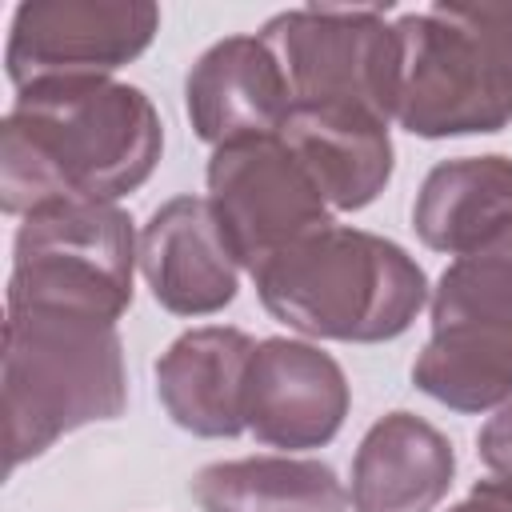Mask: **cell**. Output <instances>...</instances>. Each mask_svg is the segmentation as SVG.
<instances>
[{
  "mask_svg": "<svg viewBox=\"0 0 512 512\" xmlns=\"http://www.w3.org/2000/svg\"><path fill=\"white\" fill-rule=\"evenodd\" d=\"M160 152V112L136 84H28L0 124V208L24 220L52 204H116L152 176Z\"/></svg>",
  "mask_w": 512,
  "mask_h": 512,
  "instance_id": "6da1fadb",
  "label": "cell"
},
{
  "mask_svg": "<svg viewBox=\"0 0 512 512\" xmlns=\"http://www.w3.org/2000/svg\"><path fill=\"white\" fill-rule=\"evenodd\" d=\"M252 280L260 304L312 340H396L428 304V276L396 240L340 224L276 252Z\"/></svg>",
  "mask_w": 512,
  "mask_h": 512,
  "instance_id": "7a4b0ae2",
  "label": "cell"
},
{
  "mask_svg": "<svg viewBox=\"0 0 512 512\" xmlns=\"http://www.w3.org/2000/svg\"><path fill=\"white\" fill-rule=\"evenodd\" d=\"M128 404L124 344L116 324L48 312L8 308L4 320V420L8 468L36 460L60 436L116 420Z\"/></svg>",
  "mask_w": 512,
  "mask_h": 512,
  "instance_id": "3957f363",
  "label": "cell"
},
{
  "mask_svg": "<svg viewBox=\"0 0 512 512\" xmlns=\"http://www.w3.org/2000/svg\"><path fill=\"white\" fill-rule=\"evenodd\" d=\"M396 124L424 140L512 124V4H428L396 20Z\"/></svg>",
  "mask_w": 512,
  "mask_h": 512,
  "instance_id": "277c9868",
  "label": "cell"
},
{
  "mask_svg": "<svg viewBox=\"0 0 512 512\" xmlns=\"http://www.w3.org/2000/svg\"><path fill=\"white\" fill-rule=\"evenodd\" d=\"M140 240L120 204H52L16 228L8 308L76 312L116 324L132 304Z\"/></svg>",
  "mask_w": 512,
  "mask_h": 512,
  "instance_id": "5b68a950",
  "label": "cell"
},
{
  "mask_svg": "<svg viewBox=\"0 0 512 512\" xmlns=\"http://www.w3.org/2000/svg\"><path fill=\"white\" fill-rule=\"evenodd\" d=\"M260 40L272 48L292 104L364 108L396 120L400 36L380 8H288L260 28Z\"/></svg>",
  "mask_w": 512,
  "mask_h": 512,
  "instance_id": "8992f818",
  "label": "cell"
},
{
  "mask_svg": "<svg viewBox=\"0 0 512 512\" xmlns=\"http://www.w3.org/2000/svg\"><path fill=\"white\" fill-rule=\"evenodd\" d=\"M208 204L248 272L312 232L332 228V208L280 136L212 148Z\"/></svg>",
  "mask_w": 512,
  "mask_h": 512,
  "instance_id": "52a82bcc",
  "label": "cell"
},
{
  "mask_svg": "<svg viewBox=\"0 0 512 512\" xmlns=\"http://www.w3.org/2000/svg\"><path fill=\"white\" fill-rule=\"evenodd\" d=\"M160 32L152 0H28L12 12L4 72L12 88L112 76Z\"/></svg>",
  "mask_w": 512,
  "mask_h": 512,
  "instance_id": "ba28073f",
  "label": "cell"
},
{
  "mask_svg": "<svg viewBox=\"0 0 512 512\" xmlns=\"http://www.w3.org/2000/svg\"><path fill=\"white\" fill-rule=\"evenodd\" d=\"M348 404V376L320 344L292 336H268L256 344L244 420L260 444L284 452L324 448L344 428Z\"/></svg>",
  "mask_w": 512,
  "mask_h": 512,
  "instance_id": "9c48e42d",
  "label": "cell"
},
{
  "mask_svg": "<svg viewBox=\"0 0 512 512\" xmlns=\"http://www.w3.org/2000/svg\"><path fill=\"white\" fill-rule=\"evenodd\" d=\"M140 272L172 316H212L236 300L240 264L208 196L164 200L140 232Z\"/></svg>",
  "mask_w": 512,
  "mask_h": 512,
  "instance_id": "30bf717a",
  "label": "cell"
},
{
  "mask_svg": "<svg viewBox=\"0 0 512 512\" xmlns=\"http://www.w3.org/2000/svg\"><path fill=\"white\" fill-rule=\"evenodd\" d=\"M184 108L204 144L228 148L280 136L292 112V92L260 36H228L192 64L184 80Z\"/></svg>",
  "mask_w": 512,
  "mask_h": 512,
  "instance_id": "8fae6325",
  "label": "cell"
},
{
  "mask_svg": "<svg viewBox=\"0 0 512 512\" xmlns=\"http://www.w3.org/2000/svg\"><path fill=\"white\" fill-rule=\"evenodd\" d=\"M256 340L240 328L208 324L176 336L156 360V396L172 424L204 440H232L248 428V368Z\"/></svg>",
  "mask_w": 512,
  "mask_h": 512,
  "instance_id": "7c38bea8",
  "label": "cell"
},
{
  "mask_svg": "<svg viewBox=\"0 0 512 512\" xmlns=\"http://www.w3.org/2000/svg\"><path fill=\"white\" fill-rule=\"evenodd\" d=\"M280 140L304 164L332 212H356L372 204L392 180L388 120L364 108L292 104Z\"/></svg>",
  "mask_w": 512,
  "mask_h": 512,
  "instance_id": "4fadbf2b",
  "label": "cell"
},
{
  "mask_svg": "<svg viewBox=\"0 0 512 512\" xmlns=\"http://www.w3.org/2000/svg\"><path fill=\"white\" fill-rule=\"evenodd\" d=\"M456 476L448 436L416 412L380 416L352 460L356 512H432Z\"/></svg>",
  "mask_w": 512,
  "mask_h": 512,
  "instance_id": "5bb4252c",
  "label": "cell"
},
{
  "mask_svg": "<svg viewBox=\"0 0 512 512\" xmlns=\"http://www.w3.org/2000/svg\"><path fill=\"white\" fill-rule=\"evenodd\" d=\"M512 216V160L500 152L440 160L412 204V228L432 252L464 256Z\"/></svg>",
  "mask_w": 512,
  "mask_h": 512,
  "instance_id": "9a60e30c",
  "label": "cell"
},
{
  "mask_svg": "<svg viewBox=\"0 0 512 512\" xmlns=\"http://www.w3.org/2000/svg\"><path fill=\"white\" fill-rule=\"evenodd\" d=\"M204 512H344L348 492L324 460L248 456L220 460L192 476Z\"/></svg>",
  "mask_w": 512,
  "mask_h": 512,
  "instance_id": "2e32d148",
  "label": "cell"
},
{
  "mask_svg": "<svg viewBox=\"0 0 512 512\" xmlns=\"http://www.w3.org/2000/svg\"><path fill=\"white\" fill-rule=\"evenodd\" d=\"M424 396L452 412H488L512 404V328L508 324H448L412 364Z\"/></svg>",
  "mask_w": 512,
  "mask_h": 512,
  "instance_id": "e0dca14e",
  "label": "cell"
},
{
  "mask_svg": "<svg viewBox=\"0 0 512 512\" xmlns=\"http://www.w3.org/2000/svg\"><path fill=\"white\" fill-rule=\"evenodd\" d=\"M448 324L512 328V216L440 272L432 292V328Z\"/></svg>",
  "mask_w": 512,
  "mask_h": 512,
  "instance_id": "ac0fdd59",
  "label": "cell"
},
{
  "mask_svg": "<svg viewBox=\"0 0 512 512\" xmlns=\"http://www.w3.org/2000/svg\"><path fill=\"white\" fill-rule=\"evenodd\" d=\"M476 452L496 476L512 480V404H504L496 416H488V424L476 436Z\"/></svg>",
  "mask_w": 512,
  "mask_h": 512,
  "instance_id": "d6986e66",
  "label": "cell"
},
{
  "mask_svg": "<svg viewBox=\"0 0 512 512\" xmlns=\"http://www.w3.org/2000/svg\"><path fill=\"white\" fill-rule=\"evenodd\" d=\"M448 512H512V480L496 476V480H480L460 504H452Z\"/></svg>",
  "mask_w": 512,
  "mask_h": 512,
  "instance_id": "ffe728a7",
  "label": "cell"
}]
</instances>
